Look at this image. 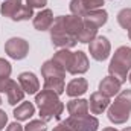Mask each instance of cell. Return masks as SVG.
Instances as JSON below:
<instances>
[{"mask_svg":"<svg viewBox=\"0 0 131 131\" xmlns=\"http://www.w3.org/2000/svg\"><path fill=\"white\" fill-rule=\"evenodd\" d=\"M67 125L70 127L72 131H96L99 127V121L95 116H81V117H75L70 116L66 119Z\"/></svg>","mask_w":131,"mask_h":131,"instance_id":"cell-7","label":"cell"},{"mask_svg":"<svg viewBox=\"0 0 131 131\" xmlns=\"http://www.w3.org/2000/svg\"><path fill=\"white\" fill-rule=\"evenodd\" d=\"M87 89H89L87 79H84V78H75V79H72L67 84L66 93L69 96H72V98H78V96H82L87 92Z\"/></svg>","mask_w":131,"mask_h":131,"instance_id":"cell-15","label":"cell"},{"mask_svg":"<svg viewBox=\"0 0 131 131\" xmlns=\"http://www.w3.org/2000/svg\"><path fill=\"white\" fill-rule=\"evenodd\" d=\"M52 131H72V130H70V127L67 125V122L63 121V122H60V124H58V125H57Z\"/></svg>","mask_w":131,"mask_h":131,"instance_id":"cell-29","label":"cell"},{"mask_svg":"<svg viewBox=\"0 0 131 131\" xmlns=\"http://www.w3.org/2000/svg\"><path fill=\"white\" fill-rule=\"evenodd\" d=\"M122 131H131V127H128V128H124Z\"/></svg>","mask_w":131,"mask_h":131,"instance_id":"cell-34","label":"cell"},{"mask_svg":"<svg viewBox=\"0 0 131 131\" xmlns=\"http://www.w3.org/2000/svg\"><path fill=\"white\" fill-rule=\"evenodd\" d=\"M35 102L40 108V117L44 122H49L52 119H60L64 111V104L58 99V95L46 89L37 93Z\"/></svg>","mask_w":131,"mask_h":131,"instance_id":"cell-2","label":"cell"},{"mask_svg":"<svg viewBox=\"0 0 131 131\" xmlns=\"http://www.w3.org/2000/svg\"><path fill=\"white\" fill-rule=\"evenodd\" d=\"M128 38H130V41H131V29H128Z\"/></svg>","mask_w":131,"mask_h":131,"instance_id":"cell-33","label":"cell"},{"mask_svg":"<svg viewBox=\"0 0 131 131\" xmlns=\"http://www.w3.org/2000/svg\"><path fill=\"white\" fill-rule=\"evenodd\" d=\"M26 3L31 8H44L47 5V0H26Z\"/></svg>","mask_w":131,"mask_h":131,"instance_id":"cell-27","label":"cell"},{"mask_svg":"<svg viewBox=\"0 0 131 131\" xmlns=\"http://www.w3.org/2000/svg\"><path fill=\"white\" fill-rule=\"evenodd\" d=\"M11 81H12V79H9V78H6V79H0V92H2V93H6V90H8Z\"/></svg>","mask_w":131,"mask_h":131,"instance_id":"cell-28","label":"cell"},{"mask_svg":"<svg viewBox=\"0 0 131 131\" xmlns=\"http://www.w3.org/2000/svg\"><path fill=\"white\" fill-rule=\"evenodd\" d=\"M72 58H73V52H70V50H67V49H61V50H58V52L53 55L52 60H53L58 66H61L66 72H67L69 67H70V63H72Z\"/></svg>","mask_w":131,"mask_h":131,"instance_id":"cell-22","label":"cell"},{"mask_svg":"<svg viewBox=\"0 0 131 131\" xmlns=\"http://www.w3.org/2000/svg\"><path fill=\"white\" fill-rule=\"evenodd\" d=\"M53 23V12L50 9H43L34 17V28L37 31H47Z\"/></svg>","mask_w":131,"mask_h":131,"instance_id":"cell-14","label":"cell"},{"mask_svg":"<svg viewBox=\"0 0 131 131\" xmlns=\"http://www.w3.org/2000/svg\"><path fill=\"white\" fill-rule=\"evenodd\" d=\"M110 107V98L102 95L101 92H95L92 93L90 101H89V108L93 114H101L104 113L107 108Z\"/></svg>","mask_w":131,"mask_h":131,"instance_id":"cell-11","label":"cell"},{"mask_svg":"<svg viewBox=\"0 0 131 131\" xmlns=\"http://www.w3.org/2000/svg\"><path fill=\"white\" fill-rule=\"evenodd\" d=\"M131 70V47L128 46H121L108 66V72L111 76H114L116 79H119L121 82L127 81V75Z\"/></svg>","mask_w":131,"mask_h":131,"instance_id":"cell-4","label":"cell"},{"mask_svg":"<svg viewBox=\"0 0 131 131\" xmlns=\"http://www.w3.org/2000/svg\"><path fill=\"white\" fill-rule=\"evenodd\" d=\"M102 5H104V0H72L70 11H72L73 15L84 17L90 11L102 8Z\"/></svg>","mask_w":131,"mask_h":131,"instance_id":"cell-8","label":"cell"},{"mask_svg":"<svg viewBox=\"0 0 131 131\" xmlns=\"http://www.w3.org/2000/svg\"><path fill=\"white\" fill-rule=\"evenodd\" d=\"M67 111L70 116L81 117L89 114V101L85 99H72L67 102Z\"/></svg>","mask_w":131,"mask_h":131,"instance_id":"cell-16","label":"cell"},{"mask_svg":"<svg viewBox=\"0 0 131 131\" xmlns=\"http://www.w3.org/2000/svg\"><path fill=\"white\" fill-rule=\"evenodd\" d=\"M131 114V90H122L117 93L114 102L108 107V121L114 125H122L130 119Z\"/></svg>","mask_w":131,"mask_h":131,"instance_id":"cell-3","label":"cell"},{"mask_svg":"<svg viewBox=\"0 0 131 131\" xmlns=\"http://www.w3.org/2000/svg\"><path fill=\"white\" fill-rule=\"evenodd\" d=\"M121 87H122V82L119 79H116L114 76H107L104 78L101 82H99V92L108 98L111 96H116L119 92H121Z\"/></svg>","mask_w":131,"mask_h":131,"instance_id":"cell-12","label":"cell"},{"mask_svg":"<svg viewBox=\"0 0 131 131\" xmlns=\"http://www.w3.org/2000/svg\"><path fill=\"white\" fill-rule=\"evenodd\" d=\"M44 89L57 93L58 96L66 92L64 78H44Z\"/></svg>","mask_w":131,"mask_h":131,"instance_id":"cell-21","label":"cell"},{"mask_svg":"<svg viewBox=\"0 0 131 131\" xmlns=\"http://www.w3.org/2000/svg\"><path fill=\"white\" fill-rule=\"evenodd\" d=\"M5 52L12 60H23L29 53V43L23 38H18V37L9 38L5 43Z\"/></svg>","mask_w":131,"mask_h":131,"instance_id":"cell-5","label":"cell"},{"mask_svg":"<svg viewBox=\"0 0 131 131\" xmlns=\"http://www.w3.org/2000/svg\"><path fill=\"white\" fill-rule=\"evenodd\" d=\"M6 95H8V104L9 105H15L17 102H21L25 98V90L21 89V85L15 81H11L8 90H6Z\"/></svg>","mask_w":131,"mask_h":131,"instance_id":"cell-18","label":"cell"},{"mask_svg":"<svg viewBox=\"0 0 131 131\" xmlns=\"http://www.w3.org/2000/svg\"><path fill=\"white\" fill-rule=\"evenodd\" d=\"M25 131H47V125L44 121H31L26 127H25Z\"/></svg>","mask_w":131,"mask_h":131,"instance_id":"cell-25","label":"cell"},{"mask_svg":"<svg viewBox=\"0 0 131 131\" xmlns=\"http://www.w3.org/2000/svg\"><path fill=\"white\" fill-rule=\"evenodd\" d=\"M117 23L124 29H131V8H124L117 14Z\"/></svg>","mask_w":131,"mask_h":131,"instance_id":"cell-24","label":"cell"},{"mask_svg":"<svg viewBox=\"0 0 131 131\" xmlns=\"http://www.w3.org/2000/svg\"><path fill=\"white\" fill-rule=\"evenodd\" d=\"M128 79H130V82H131V73H130V76H128Z\"/></svg>","mask_w":131,"mask_h":131,"instance_id":"cell-35","label":"cell"},{"mask_svg":"<svg viewBox=\"0 0 131 131\" xmlns=\"http://www.w3.org/2000/svg\"><path fill=\"white\" fill-rule=\"evenodd\" d=\"M82 20H84L85 25H90V26H93V28L99 29L101 26H104V25L107 23V20H108V14H107L105 9H101V8H99V9L90 11L89 14H85Z\"/></svg>","mask_w":131,"mask_h":131,"instance_id":"cell-13","label":"cell"},{"mask_svg":"<svg viewBox=\"0 0 131 131\" xmlns=\"http://www.w3.org/2000/svg\"><path fill=\"white\" fill-rule=\"evenodd\" d=\"M89 50H90L92 58H95L96 61H105L110 57L111 44H110V41H108L107 37H96L95 40L90 41Z\"/></svg>","mask_w":131,"mask_h":131,"instance_id":"cell-6","label":"cell"},{"mask_svg":"<svg viewBox=\"0 0 131 131\" xmlns=\"http://www.w3.org/2000/svg\"><path fill=\"white\" fill-rule=\"evenodd\" d=\"M6 122H8V116H6V113H5L3 110H0V131L5 128Z\"/></svg>","mask_w":131,"mask_h":131,"instance_id":"cell-31","label":"cell"},{"mask_svg":"<svg viewBox=\"0 0 131 131\" xmlns=\"http://www.w3.org/2000/svg\"><path fill=\"white\" fill-rule=\"evenodd\" d=\"M102 131H117L116 128H104Z\"/></svg>","mask_w":131,"mask_h":131,"instance_id":"cell-32","label":"cell"},{"mask_svg":"<svg viewBox=\"0 0 131 131\" xmlns=\"http://www.w3.org/2000/svg\"><path fill=\"white\" fill-rule=\"evenodd\" d=\"M18 84L28 95H35L40 90V81L32 72H23L18 75Z\"/></svg>","mask_w":131,"mask_h":131,"instance_id":"cell-10","label":"cell"},{"mask_svg":"<svg viewBox=\"0 0 131 131\" xmlns=\"http://www.w3.org/2000/svg\"><path fill=\"white\" fill-rule=\"evenodd\" d=\"M6 131H25V130H23V127H21L20 124H17V122H12V124H9V125H8Z\"/></svg>","mask_w":131,"mask_h":131,"instance_id":"cell-30","label":"cell"},{"mask_svg":"<svg viewBox=\"0 0 131 131\" xmlns=\"http://www.w3.org/2000/svg\"><path fill=\"white\" fill-rule=\"evenodd\" d=\"M0 104H2V98H0Z\"/></svg>","mask_w":131,"mask_h":131,"instance_id":"cell-36","label":"cell"},{"mask_svg":"<svg viewBox=\"0 0 131 131\" xmlns=\"http://www.w3.org/2000/svg\"><path fill=\"white\" fill-rule=\"evenodd\" d=\"M41 75L43 78H64L66 70L61 66L57 64L53 60H49L41 66Z\"/></svg>","mask_w":131,"mask_h":131,"instance_id":"cell-17","label":"cell"},{"mask_svg":"<svg viewBox=\"0 0 131 131\" xmlns=\"http://www.w3.org/2000/svg\"><path fill=\"white\" fill-rule=\"evenodd\" d=\"M34 113H35V107L32 102H23L17 108H14V117L17 121H28L29 117L34 116Z\"/></svg>","mask_w":131,"mask_h":131,"instance_id":"cell-19","label":"cell"},{"mask_svg":"<svg viewBox=\"0 0 131 131\" xmlns=\"http://www.w3.org/2000/svg\"><path fill=\"white\" fill-rule=\"evenodd\" d=\"M89 70V58L87 55L82 52V50H78V52H73V58H72V63L69 67V73L72 75H82Z\"/></svg>","mask_w":131,"mask_h":131,"instance_id":"cell-9","label":"cell"},{"mask_svg":"<svg viewBox=\"0 0 131 131\" xmlns=\"http://www.w3.org/2000/svg\"><path fill=\"white\" fill-rule=\"evenodd\" d=\"M96 34H98V29H96V28H93V26L84 23V28L81 29V32L78 35V41H79V43H90L92 40L96 38Z\"/></svg>","mask_w":131,"mask_h":131,"instance_id":"cell-23","label":"cell"},{"mask_svg":"<svg viewBox=\"0 0 131 131\" xmlns=\"http://www.w3.org/2000/svg\"><path fill=\"white\" fill-rule=\"evenodd\" d=\"M11 72H12L11 64H9L6 60L0 58V79H6V78H9V76H11Z\"/></svg>","mask_w":131,"mask_h":131,"instance_id":"cell-26","label":"cell"},{"mask_svg":"<svg viewBox=\"0 0 131 131\" xmlns=\"http://www.w3.org/2000/svg\"><path fill=\"white\" fill-rule=\"evenodd\" d=\"M21 6H23L21 0H6V2L2 5L0 12H2V15H3V17H8V18H11V20H12Z\"/></svg>","mask_w":131,"mask_h":131,"instance_id":"cell-20","label":"cell"},{"mask_svg":"<svg viewBox=\"0 0 131 131\" xmlns=\"http://www.w3.org/2000/svg\"><path fill=\"white\" fill-rule=\"evenodd\" d=\"M84 28L82 17L78 15H60L50 26V40L55 47L69 49L78 43V35Z\"/></svg>","mask_w":131,"mask_h":131,"instance_id":"cell-1","label":"cell"}]
</instances>
